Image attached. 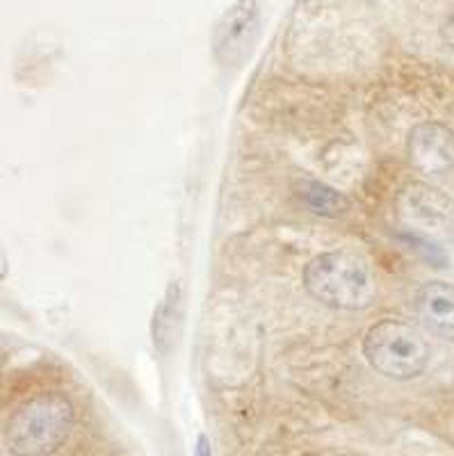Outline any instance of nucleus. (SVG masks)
Here are the masks:
<instances>
[{"label":"nucleus","instance_id":"nucleus-1","mask_svg":"<svg viewBox=\"0 0 454 456\" xmlns=\"http://www.w3.org/2000/svg\"><path fill=\"white\" fill-rule=\"evenodd\" d=\"M76 411L71 399L46 390L26 399L5 425V445L14 456H51L71 436Z\"/></svg>","mask_w":454,"mask_h":456},{"label":"nucleus","instance_id":"nucleus-7","mask_svg":"<svg viewBox=\"0 0 454 456\" xmlns=\"http://www.w3.org/2000/svg\"><path fill=\"white\" fill-rule=\"evenodd\" d=\"M413 308L425 331L454 342V285L429 281L413 297Z\"/></svg>","mask_w":454,"mask_h":456},{"label":"nucleus","instance_id":"nucleus-8","mask_svg":"<svg viewBox=\"0 0 454 456\" xmlns=\"http://www.w3.org/2000/svg\"><path fill=\"white\" fill-rule=\"evenodd\" d=\"M178 306H181V288L171 283L158 308H155L153 324H151L155 349L161 354H167L174 345L176 329H178Z\"/></svg>","mask_w":454,"mask_h":456},{"label":"nucleus","instance_id":"nucleus-4","mask_svg":"<svg viewBox=\"0 0 454 456\" xmlns=\"http://www.w3.org/2000/svg\"><path fill=\"white\" fill-rule=\"evenodd\" d=\"M395 213L416 240L433 247L454 240V201L427 183H407L395 199Z\"/></svg>","mask_w":454,"mask_h":456},{"label":"nucleus","instance_id":"nucleus-5","mask_svg":"<svg viewBox=\"0 0 454 456\" xmlns=\"http://www.w3.org/2000/svg\"><path fill=\"white\" fill-rule=\"evenodd\" d=\"M260 26L259 0H238L222 21L217 23L212 35V53L227 67H238L252 53Z\"/></svg>","mask_w":454,"mask_h":456},{"label":"nucleus","instance_id":"nucleus-2","mask_svg":"<svg viewBox=\"0 0 454 456\" xmlns=\"http://www.w3.org/2000/svg\"><path fill=\"white\" fill-rule=\"evenodd\" d=\"M304 288L315 301L341 311L367 308L377 295L367 260L350 249L315 256L304 267Z\"/></svg>","mask_w":454,"mask_h":456},{"label":"nucleus","instance_id":"nucleus-6","mask_svg":"<svg viewBox=\"0 0 454 456\" xmlns=\"http://www.w3.org/2000/svg\"><path fill=\"white\" fill-rule=\"evenodd\" d=\"M407 156L411 167L427 176L454 171V133L443 124L425 121L409 133Z\"/></svg>","mask_w":454,"mask_h":456},{"label":"nucleus","instance_id":"nucleus-9","mask_svg":"<svg viewBox=\"0 0 454 456\" xmlns=\"http://www.w3.org/2000/svg\"><path fill=\"white\" fill-rule=\"evenodd\" d=\"M300 197L310 213L320 215V217H341L347 213L350 201L343 197L338 190L325 185L320 181H304L301 183Z\"/></svg>","mask_w":454,"mask_h":456},{"label":"nucleus","instance_id":"nucleus-3","mask_svg":"<svg viewBox=\"0 0 454 456\" xmlns=\"http://www.w3.org/2000/svg\"><path fill=\"white\" fill-rule=\"evenodd\" d=\"M363 356L375 372L392 381H411L427 370L432 347L418 327L402 320H382L367 329Z\"/></svg>","mask_w":454,"mask_h":456},{"label":"nucleus","instance_id":"nucleus-11","mask_svg":"<svg viewBox=\"0 0 454 456\" xmlns=\"http://www.w3.org/2000/svg\"><path fill=\"white\" fill-rule=\"evenodd\" d=\"M194 456H212L210 441H208V436H206V434H199V438H196V443H194Z\"/></svg>","mask_w":454,"mask_h":456},{"label":"nucleus","instance_id":"nucleus-10","mask_svg":"<svg viewBox=\"0 0 454 456\" xmlns=\"http://www.w3.org/2000/svg\"><path fill=\"white\" fill-rule=\"evenodd\" d=\"M441 39H443V44L448 48H452L454 51V5L452 10H450V14L445 16V21L441 23Z\"/></svg>","mask_w":454,"mask_h":456}]
</instances>
